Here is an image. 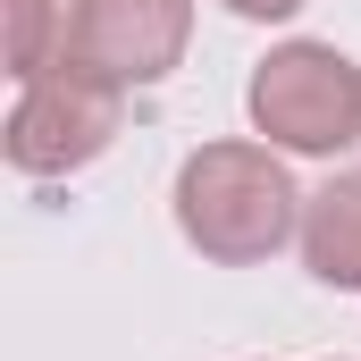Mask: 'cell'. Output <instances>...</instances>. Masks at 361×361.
I'll return each instance as SVG.
<instances>
[{
	"instance_id": "6da1fadb",
	"label": "cell",
	"mask_w": 361,
	"mask_h": 361,
	"mask_svg": "<svg viewBox=\"0 0 361 361\" xmlns=\"http://www.w3.org/2000/svg\"><path fill=\"white\" fill-rule=\"evenodd\" d=\"M177 227L202 261L252 269L286 235H302V193L269 143H202L177 169Z\"/></svg>"
},
{
	"instance_id": "7a4b0ae2",
	"label": "cell",
	"mask_w": 361,
	"mask_h": 361,
	"mask_svg": "<svg viewBox=\"0 0 361 361\" xmlns=\"http://www.w3.org/2000/svg\"><path fill=\"white\" fill-rule=\"evenodd\" d=\"M118 126H126V92L76 59H51L42 76H25L17 109H8V169L68 177L118 143Z\"/></svg>"
},
{
	"instance_id": "3957f363",
	"label": "cell",
	"mask_w": 361,
	"mask_h": 361,
	"mask_svg": "<svg viewBox=\"0 0 361 361\" xmlns=\"http://www.w3.org/2000/svg\"><path fill=\"white\" fill-rule=\"evenodd\" d=\"M252 126L286 152H345L361 135V68L336 42H277L252 68Z\"/></svg>"
},
{
	"instance_id": "277c9868",
	"label": "cell",
	"mask_w": 361,
	"mask_h": 361,
	"mask_svg": "<svg viewBox=\"0 0 361 361\" xmlns=\"http://www.w3.org/2000/svg\"><path fill=\"white\" fill-rule=\"evenodd\" d=\"M185 34H193V0H68L59 59L135 92V85H160L185 59Z\"/></svg>"
},
{
	"instance_id": "5b68a950",
	"label": "cell",
	"mask_w": 361,
	"mask_h": 361,
	"mask_svg": "<svg viewBox=\"0 0 361 361\" xmlns=\"http://www.w3.org/2000/svg\"><path fill=\"white\" fill-rule=\"evenodd\" d=\"M302 269L319 286L361 294V169H336L302 202Z\"/></svg>"
},
{
	"instance_id": "8992f818",
	"label": "cell",
	"mask_w": 361,
	"mask_h": 361,
	"mask_svg": "<svg viewBox=\"0 0 361 361\" xmlns=\"http://www.w3.org/2000/svg\"><path fill=\"white\" fill-rule=\"evenodd\" d=\"M0 17H8V76L17 85L42 76L51 68V42H68V8L59 0H0Z\"/></svg>"
},
{
	"instance_id": "52a82bcc",
	"label": "cell",
	"mask_w": 361,
	"mask_h": 361,
	"mask_svg": "<svg viewBox=\"0 0 361 361\" xmlns=\"http://www.w3.org/2000/svg\"><path fill=\"white\" fill-rule=\"evenodd\" d=\"M227 8H235V17H261V25H269V17H294L302 0H227Z\"/></svg>"
}]
</instances>
